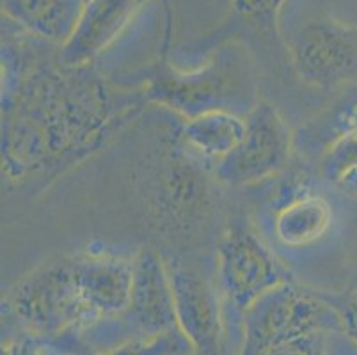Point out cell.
I'll use <instances>...</instances> for the list:
<instances>
[{
    "instance_id": "obj_3",
    "label": "cell",
    "mask_w": 357,
    "mask_h": 355,
    "mask_svg": "<svg viewBox=\"0 0 357 355\" xmlns=\"http://www.w3.org/2000/svg\"><path fill=\"white\" fill-rule=\"evenodd\" d=\"M220 270L229 297L245 305L261 292H268L278 278V269L261 247L245 231H231L220 246Z\"/></svg>"
},
{
    "instance_id": "obj_2",
    "label": "cell",
    "mask_w": 357,
    "mask_h": 355,
    "mask_svg": "<svg viewBox=\"0 0 357 355\" xmlns=\"http://www.w3.org/2000/svg\"><path fill=\"white\" fill-rule=\"evenodd\" d=\"M290 133L271 105H258L240 148L226 160L231 180L251 181L278 171L288 158Z\"/></svg>"
},
{
    "instance_id": "obj_7",
    "label": "cell",
    "mask_w": 357,
    "mask_h": 355,
    "mask_svg": "<svg viewBox=\"0 0 357 355\" xmlns=\"http://www.w3.org/2000/svg\"><path fill=\"white\" fill-rule=\"evenodd\" d=\"M248 123L222 112H208L194 119L185 137L196 151L206 156H231L242 144Z\"/></svg>"
},
{
    "instance_id": "obj_4",
    "label": "cell",
    "mask_w": 357,
    "mask_h": 355,
    "mask_svg": "<svg viewBox=\"0 0 357 355\" xmlns=\"http://www.w3.org/2000/svg\"><path fill=\"white\" fill-rule=\"evenodd\" d=\"M87 311L114 312L132 301L135 272L119 259L93 256L71 263Z\"/></svg>"
},
{
    "instance_id": "obj_1",
    "label": "cell",
    "mask_w": 357,
    "mask_h": 355,
    "mask_svg": "<svg viewBox=\"0 0 357 355\" xmlns=\"http://www.w3.org/2000/svg\"><path fill=\"white\" fill-rule=\"evenodd\" d=\"M279 24L298 75L333 84L357 71V27L327 11L318 0H287Z\"/></svg>"
},
{
    "instance_id": "obj_9",
    "label": "cell",
    "mask_w": 357,
    "mask_h": 355,
    "mask_svg": "<svg viewBox=\"0 0 357 355\" xmlns=\"http://www.w3.org/2000/svg\"><path fill=\"white\" fill-rule=\"evenodd\" d=\"M329 224V208L318 197L298 199L281 213L278 234L288 246H303L318 239Z\"/></svg>"
},
{
    "instance_id": "obj_8",
    "label": "cell",
    "mask_w": 357,
    "mask_h": 355,
    "mask_svg": "<svg viewBox=\"0 0 357 355\" xmlns=\"http://www.w3.org/2000/svg\"><path fill=\"white\" fill-rule=\"evenodd\" d=\"M174 308L180 311L187 327L199 340L208 341L213 338L215 325V308L212 295L204 281L187 270H176L173 275Z\"/></svg>"
},
{
    "instance_id": "obj_11",
    "label": "cell",
    "mask_w": 357,
    "mask_h": 355,
    "mask_svg": "<svg viewBox=\"0 0 357 355\" xmlns=\"http://www.w3.org/2000/svg\"><path fill=\"white\" fill-rule=\"evenodd\" d=\"M86 2H87V0H86Z\"/></svg>"
},
{
    "instance_id": "obj_6",
    "label": "cell",
    "mask_w": 357,
    "mask_h": 355,
    "mask_svg": "<svg viewBox=\"0 0 357 355\" xmlns=\"http://www.w3.org/2000/svg\"><path fill=\"white\" fill-rule=\"evenodd\" d=\"M86 0H2V11L38 38L68 43Z\"/></svg>"
},
{
    "instance_id": "obj_10",
    "label": "cell",
    "mask_w": 357,
    "mask_h": 355,
    "mask_svg": "<svg viewBox=\"0 0 357 355\" xmlns=\"http://www.w3.org/2000/svg\"><path fill=\"white\" fill-rule=\"evenodd\" d=\"M236 11L243 18L255 20L268 24L274 18H278L287 0H231Z\"/></svg>"
},
{
    "instance_id": "obj_5",
    "label": "cell",
    "mask_w": 357,
    "mask_h": 355,
    "mask_svg": "<svg viewBox=\"0 0 357 355\" xmlns=\"http://www.w3.org/2000/svg\"><path fill=\"white\" fill-rule=\"evenodd\" d=\"M141 4L142 0H87L77 29L66 43L71 61L87 59L105 48Z\"/></svg>"
}]
</instances>
